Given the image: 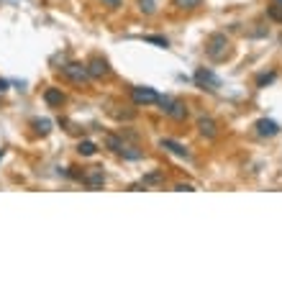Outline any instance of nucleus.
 <instances>
[{"label": "nucleus", "instance_id": "nucleus-1", "mask_svg": "<svg viewBox=\"0 0 282 282\" xmlns=\"http://www.w3.org/2000/svg\"><path fill=\"white\" fill-rule=\"evenodd\" d=\"M231 52V42L226 33H211L208 42H206V54L213 59V62H223Z\"/></svg>", "mask_w": 282, "mask_h": 282}, {"label": "nucleus", "instance_id": "nucleus-2", "mask_svg": "<svg viewBox=\"0 0 282 282\" xmlns=\"http://www.w3.org/2000/svg\"><path fill=\"white\" fill-rule=\"evenodd\" d=\"M156 103H159V108L165 110V115H170V118H175V120H185V118H187V105H185L180 98L159 95Z\"/></svg>", "mask_w": 282, "mask_h": 282}, {"label": "nucleus", "instance_id": "nucleus-3", "mask_svg": "<svg viewBox=\"0 0 282 282\" xmlns=\"http://www.w3.org/2000/svg\"><path fill=\"white\" fill-rule=\"evenodd\" d=\"M62 77L64 79H69V83H77V85H85V83H90V72H88V64H83V62H69V64H64L62 67Z\"/></svg>", "mask_w": 282, "mask_h": 282}, {"label": "nucleus", "instance_id": "nucleus-4", "mask_svg": "<svg viewBox=\"0 0 282 282\" xmlns=\"http://www.w3.org/2000/svg\"><path fill=\"white\" fill-rule=\"evenodd\" d=\"M195 85L197 88H203V90H208V93H216L218 88H221V79H218V74L216 72H211V69H206V67H200L197 72H195Z\"/></svg>", "mask_w": 282, "mask_h": 282}, {"label": "nucleus", "instance_id": "nucleus-5", "mask_svg": "<svg viewBox=\"0 0 282 282\" xmlns=\"http://www.w3.org/2000/svg\"><path fill=\"white\" fill-rule=\"evenodd\" d=\"M156 90L154 88H146V85H139V88H131V100L134 105H151L156 103Z\"/></svg>", "mask_w": 282, "mask_h": 282}, {"label": "nucleus", "instance_id": "nucleus-6", "mask_svg": "<svg viewBox=\"0 0 282 282\" xmlns=\"http://www.w3.org/2000/svg\"><path fill=\"white\" fill-rule=\"evenodd\" d=\"M79 180H83L90 190H100L105 185V172H103V167H88Z\"/></svg>", "mask_w": 282, "mask_h": 282}, {"label": "nucleus", "instance_id": "nucleus-7", "mask_svg": "<svg viewBox=\"0 0 282 282\" xmlns=\"http://www.w3.org/2000/svg\"><path fill=\"white\" fill-rule=\"evenodd\" d=\"M88 72H90V77H93V79H103V77H108V74H110V67H108V62H105V59L93 57V59L88 62Z\"/></svg>", "mask_w": 282, "mask_h": 282}, {"label": "nucleus", "instance_id": "nucleus-8", "mask_svg": "<svg viewBox=\"0 0 282 282\" xmlns=\"http://www.w3.org/2000/svg\"><path fill=\"white\" fill-rule=\"evenodd\" d=\"M254 129H257L259 136H267V139L279 134V124H277V120H272V118H259L257 124H254Z\"/></svg>", "mask_w": 282, "mask_h": 282}, {"label": "nucleus", "instance_id": "nucleus-9", "mask_svg": "<svg viewBox=\"0 0 282 282\" xmlns=\"http://www.w3.org/2000/svg\"><path fill=\"white\" fill-rule=\"evenodd\" d=\"M159 146L167 149V151H170V154H175V156H182V159H187V156H190V151H187L180 141H175V139H162V141H159Z\"/></svg>", "mask_w": 282, "mask_h": 282}, {"label": "nucleus", "instance_id": "nucleus-10", "mask_svg": "<svg viewBox=\"0 0 282 282\" xmlns=\"http://www.w3.org/2000/svg\"><path fill=\"white\" fill-rule=\"evenodd\" d=\"M197 131L203 134L206 139H216V134H218V129H216V120L213 118H197Z\"/></svg>", "mask_w": 282, "mask_h": 282}, {"label": "nucleus", "instance_id": "nucleus-11", "mask_svg": "<svg viewBox=\"0 0 282 282\" xmlns=\"http://www.w3.org/2000/svg\"><path fill=\"white\" fill-rule=\"evenodd\" d=\"M44 100H47V105H52V108H62L64 93H62L59 88H47V90H44Z\"/></svg>", "mask_w": 282, "mask_h": 282}, {"label": "nucleus", "instance_id": "nucleus-12", "mask_svg": "<svg viewBox=\"0 0 282 282\" xmlns=\"http://www.w3.org/2000/svg\"><path fill=\"white\" fill-rule=\"evenodd\" d=\"M203 3H206V0H172V6L177 11H197Z\"/></svg>", "mask_w": 282, "mask_h": 282}, {"label": "nucleus", "instance_id": "nucleus-13", "mask_svg": "<svg viewBox=\"0 0 282 282\" xmlns=\"http://www.w3.org/2000/svg\"><path fill=\"white\" fill-rule=\"evenodd\" d=\"M31 126L36 129V134L47 136V134L52 131V120H49V118H33V120H31Z\"/></svg>", "mask_w": 282, "mask_h": 282}, {"label": "nucleus", "instance_id": "nucleus-14", "mask_svg": "<svg viewBox=\"0 0 282 282\" xmlns=\"http://www.w3.org/2000/svg\"><path fill=\"white\" fill-rule=\"evenodd\" d=\"M105 146H108L110 151L120 154V151H124V146H126V141H120L118 136H105Z\"/></svg>", "mask_w": 282, "mask_h": 282}, {"label": "nucleus", "instance_id": "nucleus-15", "mask_svg": "<svg viewBox=\"0 0 282 282\" xmlns=\"http://www.w3.org/2000/svg\"><path fill=\"white\" fill-rule=\"evenodd\" d=\"M95 151H98V146L93 141H79L77 144V154H83V156H93Z\"/></svg>", "mask_w": 282, "mask_h": 282}, {"label": "nucleus", "instance_id": "nucleus-16", "mask_svg": "<svg viewBox=\"0 0 282 282\" xmlns=\"http://www.w3.org/2000/svg\"><path fill=\"white\" fill-rule=\"evenodd\" d=\"M274 79H277V72H274V69H272V72H264V74L257 77V88H264V85L274 83Z\"/></svg>", "mask_w": 282, "mask_h": 282}, {"label": "nucleus", "instance_id": "nucleus-17", "mask_svg": "<svg viewBox=\"0 0 282 282\" xmlns=\"http://www.w3.org/2000/svg\"><path fill=\"white\" fill-rule=\"evenodd\" d=\"M162 180H165V172H149V175L144 177L141 185L146 187V185H156V182H162Z\"/></svg>", "mask_w": 282, "mask_h": 282}, {"label": "nucleus", "instance_id": "nucleus-18", "mask_svg": "<svg viewBox=\"0 0 282 282\" xmlns=\"http://www.w3.org/2000/svg\"><path fill=\"white\" fill-rule=\"evenodd\" d=\"M144 42H149V44H156V47H162V49H167L170 47V42L165 36H144Z\"/></svg>", "mask_w": 282, "mask_h": 282}, {"label": "nucleus", "instance_id": "nucleus-19", "mask_svg": "<svg viewBox=\"0 0 282 282\" xmlns=\"http://www.w3.org/2000/svg\"><path fill=\"white\" fill-rule=\"evenodd\" d=\"M267 16H269L272 21L282 23V6H269V8H267Z\"/></svg>", "mask_w": 282, "mask_h": 282}, {"label": "nucleus", "instance_id": "nucleus-20", "mask_svg": "<svg viewBox=\"0 0 282 282\" xmlns=\"http://www.w3.org/2000/svg\"><path fill=\"white\" fill-rule=\"evenodd\" d=\"M139 8L146 13V16H151L154 11H156V6H154V0H139Z\"/></svg>", "mask_w": 282, "mask_h": 282}, {"label": "nucleus", "instance_id": "nucleus-21", "mask_svg": "<svg viewBox=\"0 0 282 282\" xmlns=\"http://www.w3.org/2000/svg\"><path fill=\"white\" fill-rule=\"evenodd\" d=\"M103 3H105L108 8H113V11H115V8H120V6H124V0H103Z\"/></svg>", "mask_w": 282, "mask_h": 282}, {"label": "nucleus", "instance_id": "nucleus-22", "mask_svg": "<svg viewBox=\"0 0 282 282\" xmlns=\"http://www.w3.org/2000/svg\"><path fill=\"white\" fill-rule=\"evenodd\" d=\"M175 190H177V192H192L195 187H192V185H175Z\"/></svg>", "mask_w": 282, "mask_h": 282}, {"label": "nucleus", "instance_id": "nucleus-23", "mask_svg": "<svg viewBox=\"0 0 282 282\" xmlns=\"http://www.w3.org/2000/svg\"><path fill=\"white\" fill-rule=\"evenodd\" d=\"M8 90V83H6V79H0V93H6Z\"/></svg>", "mask_w": 282, "mask_h": 282}, {"label": "nucleus", "instance_id": "nucleus-24", "mask_svg": "<svg viewBox=\"0 0 282 282\" xmlns=\"http://www.w3.org/2000/svg\"><path fill=\"white\" fill-rule=\"evenodd\" d=\"M277 3H279V6H282V0H277Z\"/></svg>", "mask_w": 282, "mask_h": 282}]
</instances>
